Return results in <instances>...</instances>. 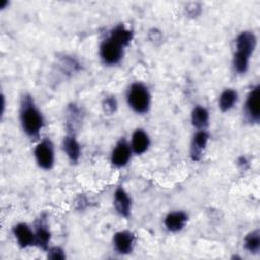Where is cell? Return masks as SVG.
Listing matches in <instances>:
<instances>
[{"label":"cell","instance_id":"1","mask_svg":"<svg viewBox=\"0 0 260 260\" xmlns=\"http://www.w3.org/2000/svg\"><path fill=\"white\" fill-rule=\"evenodd\" d=\"M19 117L25 134L29 137L38 136L44 126V118L36 106L34 99L28 94L23 95L21 99Z\"/></svg>","mask_w":260,"mask_h":260},{"label":"cell","instance_id":"2","mask_svg":"<svg viewBox=\"0 0 260 260\" xmlns=\"http://www.w3.org/2000/svg\"><path fill=\"white\" fill-rule=\"evenodd\" d=\"M256 37L252 31H242L236 39V52L233 66L236 72L245 73L249 67L250 57L256 48Z\"/></svg>","mask_w":260,"mask_h":260},{"label":"cell","instance_id":"3","mask_svg":"<svg viewBox=\"0 0 260 260\" xmlns=\"http://www.w3.org/2000/svg\"><path fill=\"white\" fill-rule=\"evenodd\" d=\"M127 102L134 112L146 113L150 107V94L147 87L140 82L132 83L127 92Z\"/></svg>","mask_w":260,"mask_h":260},{"label":"cell","instance_id":"4","mask_svg":"<svg viewBox=\"0 0 260 260\" xmlns=\"http://www.w3.org/2000/svg\"><path fill=\"white\" fill-rule=\"evenodd\" d=\"M123 46L112 40L106 39L100 47V56L105 64L115 65L119 63L123 56Z\"/></svg>","mask_w":260,"mask_h":260},{"label":"cell","instance_id":"5","mask_svg":"<svg viewBox=\"0 0 260 260\" xmlns=\"http://www.w3.org/2000/svg\"><path fill=\"white\" fill-rule=\"evenodd\" d=\"M35 157L38 165L44 170H50L54 166V146L50 139L42 140L35 148Z\"/></svg>","mask_w":260,"mask_h":260},{"label":"cell","instance_id":"6","mask_svg":"<svg viewBox=\"0 0 260 260\" xmlns=\"http://www.w3.org/2000/svg\"><path fill=\"white\" fill-rule=\"evenodd\" d=\"M131 153H132L131 146L124 138H122L118 141V143L116 144L115 148L112 151L111 162L118 168L124 167L130 160Z\"/></svg>","mask_w":260,"mask_h":260},{"label":"cell","instance_id":"7","mask_svg":"<svg viewBox=\"0 0 260 260\" xmlns=\"http://www.w3.org/2000/svg\"><path fill=\"white\" fill-rule=\"evenodd\" d=\"M12 233L17 241V244L21 248H27L30 246H36V236L35 232L24 222L17 223L13 226Z\"/></svg>","mask_w":260,"mask_h":260},{"label":"cell","instance_id":"8","mask_svg":"<svg viewBox=\"0 0 260 260\" xmlns=\"http://www.w3.org/2000/svg\"><path fill=\"white\" fill-rule=\"evenodd\" d=\"M259 95L260 87L259 85H257L253 87V89L250 91L246 101V115L249 121L252 123H258L260 119Z\"/></svg>","mask_w":260,"mask_h":260},{"label":"cell","instance_id":"9","mask_svg":"<svg viewBox=\"0 0 260 260\" xmlns=\"http://www.w3.org/2000/svg\"><path fill=\"white\" fill-rule=\"evenodd\" d=\"M114 248L120 254H129L133 250L134 235L129 231H120L114 235Z\"/></svg>","mask_w":260,"mask_h":260},{"label":"cell","instance_id":"10","mask_svg":"<svg viewBox=\"0 0 260 260\" xmlns=\"http://www.w3.org/2000/svg\"><path fill=\"white\" fill-rule=\"evenodd\" d=\"M208 141V133L205 130H198L192 139L191 142V158L194 161H199L204 153V149L206 147Z\"/></svg>","mask_w":260,"mask_h":260},{"label":"cell","instance_id":"11","mask_svg":"<svg viewBox=\"0 0 260 260\" xmlns=\"http://www.w3.org/2000/svg\"><path fill=\"white\" fill-rule=\"evenodd\" d=\"M114 205L121 216L128 217L130 215L131 198L122 187H118L114 193Z\"/></svg>","mask_w":260,"mask_h":260},{"label":"cell","instance_id":"12","mask_svg":"<svg viewBox=\"0 0 260 260\" xmlns=\"http://www.w3.org/2000/svg\"><path fill=\"white\" fill-rule=\"evenodd\" d=\"M188 221V215L184 211L170 212L165 218V225L170 232H179L185 228Z\"/></svg>","mask_w":260,"mask_h":260},{"label":"cell","instance_id":"13","mask_svg":"<svg viewBox=\"0 0 260 260\" xmlns=\"http://www.w3.org/2000/svg\"><path fill=\"white\" fill-rule=\"evenodd\" d=\"M150 140L147 133L142 129H136L131 138V148L136 154H141L145 152L149 146Z\"/></svg>","mask_w":260,"mask_h":260},{"label":"cell","instance_id":"14","mask_svg":"<svg viewBox=\"0 0 260 260\" xmlns=\"http://www.w3.org/2000/svg\"><path fill=\"white\" fill-rule=\"evenodd\" d=\"M35 236H36V246H38L42 250L48 251L51 235H50L48 225L46 223V220L43 217H41V219L36 225Z\"/></svg>","mask_w":260,"mask_h":260},{"label":"cell","instance_id":"15","mask_svg":"<svg viewBox=\"0 0 260 260\" xmlns=\"http://www.w3.org/2000/svg\"><path fill=\"white\" fill-rule=\"evenodd\" d=\"M63 149L72 162H77L80 157V145L73 133L67 134L63 139Z\"/></svg>","mask_w":260,"mask_h":260},{"label":"cell","instance_id":"16","mask_svg":"<svg viewBox=\"0 0 260 260\" xmlns=\"http://www.w3.org/2000/svg\"><path fill=\"white\" fill-rule=\"evenodd\" d=\"M209 114L208 111L201 106H196L191 114V122L198 130H205L208 125Z\"/></svg>","mask_w":260,"mask_h":260},{"label":"cell","instance_id":"17","mask_svg":"<svg viewBox=\"0 0 260 260\" xmlns=\"http://www.w3.org/2000/svg\"><path fill=\"white\" fill-rule=\"evenodd\" d=\"M132 37H133V34L130 29L126 28L122 24H119L112 29L109 38H111L112 40H114L115 42L120 44L121 46L126 47L131 42Z\"/></svg>","mask_w":260,"mask_h":260},{"label":"cell","instance_id":"18","mask_svg":"<svg viewBox=\"0 0 260 260\" xmlns=\"http://www.w3.org/2000/svg\"><path fill=\"white\" fill-rule=\"evenodd\" d=\"M237 100H238V93L236 90L232 88L225 89L221 92L219 96V101H218L219 108L223 112L230 111L234 107V105L237 103Z\"/></svg>","mask_w":260,"mask_h":260},{"label":"cell","instance_id":"19","mask_svg":"<svg viewBox=\"0 0 260 260\" xmlns=\"http://www.w3.org/2000/svg\"><path fill=\"white\" fill-rule=\"evenodd\" d=\"M245 248L251 253H258L260 249V233L259 230L250 232L244 239Z\"/></svg>","mask_w":260,"mask_h":260},{"label":"cell","instance_id":"20","mask_svg":"<svg viewBox=\"0 0 260 260\" xmlns=\"http://www.w3.org/2000/svg\"><path fill=\"white\" fill-rule=\"evenodd\" d=\"M103 110L107 115H112L117 110V101L115 96H108L103 102Z\"/></svg>","mask_w":260,"mask_h":260},{"label":"cell","instance_id":"21","mask_svg":"<svg viewBox=\"0 0 260 260\" xmlns=\"http://www.w3.org/2000/svg\"><path fill=\"white\" fill-rule=\"evenodd\" d=\"M48 258L53 259V260H59V259H64L65 254L63 250L59 247H53L48 250Z\"/></svg>","mask_w":260,"mask_h":260},{"label":"cell","instance_id":"22","mask_svg":"<svg viewBox=\"0 0 260 260\" xmlns=\"http://www.w3.org/2000/svg\"><path fill=\"white\" fill-rule=\"evenodd\" d=\"M6 4H8L7 1H2V4L0 5V8H4V5H6Z\"/></svg>","mask_w":260,"mask_h":260}]
</instances>
